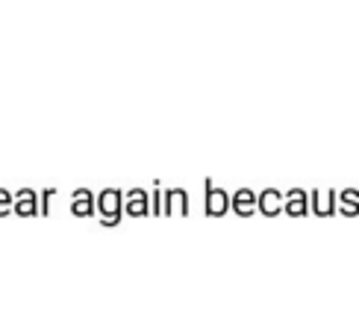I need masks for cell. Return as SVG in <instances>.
<instances>
[{"label":"cell","instance_id":"1","mask_svg":"<svg viewBox=\"0 0 359 332\" xmlns=\"http://www.w3.org/2000/svg\"><path fill=\"white\" fill-rule=\"evenodd\" d=\"M121 209H124V198L118 188H103L97 194V215L103 223H115L121 218Z\"/></svg>","mask_w":359,"mask_h":332},{"label":"cell","instance_id":"2","mask_svg":"<svg viewBox=\"0 0 359 332\" xmlns=\"http://www.w3.org/2000/svg\"><path fill=\"white\" fill-rule=\"evenodd\" d=\"M124 209H127V215H147L151 212V191L130 188L124 194Z\"/></svg>","mask_w":359,"mask_h":332},{"label":"cell","instance_id":"3","mask_svg":"<svg viewBox=\"0 0 359 332\" xmlns=\"http://www.w3.org/2000/svg\"><path fill=\"white\" fill-rule=\"evenodd\" d=\"M12 209L18 215H36L39 212V191L33 188H21L12 194Z\"/></svg>","mask_w":359,"mask_h":332},{"label":"cell","instance_id":"4","mask_svg":"<svg viewBox=\"0 0 359 332\" xmlns=\"http://www.w3.org/2000/svg\"><path fill=\"white\" fill-rule=\"evenodd\" d=\"M230 209V194L212 186V183H206V212L209 215H224Z\"/></svg>","mask_w":359,"mask_h":332},{"label":"cell","instance_id":"5","mask_svg":"<svg viewBox=\"0 0 359 332\" xmlns=\"http://www.w3.org/2000/svg\"><path fill=\"white\" fill-rule=\"evenodd\" d=\"M71 212L80 215V218L92 215L95 212V194L88 191V188H77V191L71 194Z\"/></svg>","mask_w":359,"mask_h":332},{"label":"cell","instance_id":"6","mask_svg":"<svg viewBox=\"0 0 359 332\" xmlns=\"http://www.w3.org/2000/svg\"><path fill=\"white\" fill-rule=\"evenodd\" d=\"M283 209H286L289 215H306V209H309L306 191L304 188H292L286 198H283Z\"/></svg>","mask_w":359,"mask_h":332},{"label":"cell","instance_id":"7","mask_svg":"<svg viewBox=\"0 0 359 332\" xmlns=\"http://www.w3.org/2000/svg\"><path fill=\"white\" fill-rule=\"evenodd\" d=\"M165 194V212H186L189 209V191L186 188H168V191H162Z\"/></svg>","mask_w":359,"mask_h":332},{"label":"cell","instance_id":"8","mask_svg":"<svg viewBox=\"0 0 359 332\" xmlns=\"http://www.w3.org/2000/svg\"><path fill=\"white\" fill-rule=\"evenodd\" d=\"M230 206L236 209L238 215H250V212H253V206H257V194H253L250 188H238V191H233Z\"/></svg>","mask_w":359,"mask_h":332},{"label":"cell","instance_id":"9","mask_svg":"<svg viewBox=\"0 0 359 332\" xmlns=\"http://www.w3.org/2000/svg\"><path fill=\"white\" fill-rule=\"evenodd\" d=\"M259 209H262V215H277L280 209H283V191H277V188H265L262 194H259Z\"/></svg>","mask_w":359,"mask_h":332},{"label":"cell","instance_id":"10","mask_svg":"<svg viewBox=\"0 0 359 332\" xmlns=\"http://www.w3.org/2000/svg\"><path fill=\"white\" fill-rule=\"evenodd\" d=\"M312 206H316V212H318V215H333V209H336L333 191H327V188L316 191V194H312Z\"/></svg>","mask_w":359,"mask_h":332},{"label":"cell","instance_id":"11","mask_svg":"<svg viewBox=\"0 0 359 332\" xmlns=\"http://www.w3.org/2000/svg\"><path fill=\"white\" fill-rule=\"evenodd\" d=\"M339 203H341V215H356V206H359V194L356 188H345L339 194Z\"/></svg>","mask_w":359,"mask_h":332},{"label":"cell","instance_id":"12","mask_svg":"<svg viewBox=\"0 0 359 332\" xmlns=\"http://www.w3.org/2000/svg\"><path fill=\"white\" fill-rule=\"evenodd\" d=\"M6 212H12V191L0 188V215H6Z\"/></svg>","mask_w":359,"mask_h":332}]
</instances>
